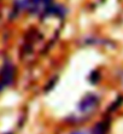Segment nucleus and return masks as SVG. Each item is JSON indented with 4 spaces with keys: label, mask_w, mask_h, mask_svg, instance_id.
<instances>
[{
    "label": "nucleus",
    "mask_w": 123,
    "mask_h": 134,
    "mask_svg": "<svg viewBox=\"0 0 123 134\" xmlns=\"http://www.w3.org/2000/svg\"><path fill=\"white\" fill-rule=\"evenodd\" d=\"M98 104H99L98 97L93 96V94H88L81 100L80 110L82 112H86V114H91L98 108Z\"/></svg>",
    "instance_id": "obj_3"
},
{
    "label": "nucleus",
    "mask_w": 123,
    "mask_h": 134,
    "mask_svg": "<svg viewBox=\"0 0 123 134\" xmlns=\"http://www.w3.org/2000/svg\"><path fill=\"white\" fill-rule=\"evenodd\" d=\"M13 79H15V66L11 63H7L1 68L0 71V88L12 83Z\"/></svg>",
    "instance_id": "obj_2"
},
{
    "label": "nucleus",
    "mask_w": 123,
    "mask_h": 134,
    "mask_svg": "<svg viewBox=\"0 0 123 134\" xmlns=\"http://www.w3.org/2000/svg\"><path fill=\"white\" fill-rule=\"evenodd\" d=\"M106 132H108V126H106V123H105V122H100V123H98V125L94 127L92 134H106Z\"/></svg>",
    "instance_id": "obj_4"
},
{
    "label": "nucleus",
    "mask_w": 123,
    "mask_h": 134,
    "mask_svg": "<svg viewBox=\"0 0 123 134\" xmlns=\"http://www.w3.org/2000/svg\"><path fill=\"white\" fill-rule=\"evenodd\" d=\"M51 5L52 0H17L15 3V9L17 12L25 10L34 15H39L46 12Z\"/></svg>",
    "instance_id": "obj_1"
},
{
    "label": "nucleus",
    "mask_w": 123,
    "mask_h": 134,
    "mask_svg": "<svg viewBox=\"0 0 123 134\" xmlns=\"http://www.w3.org/2000/svg\"><path fill=\"white\" fill-rule=\"evenodd\" d=\"M72 134H85L83 132H75V133H72Z\"/></svg>",
    "instance_id": "obj_5"
}]
</instances>
